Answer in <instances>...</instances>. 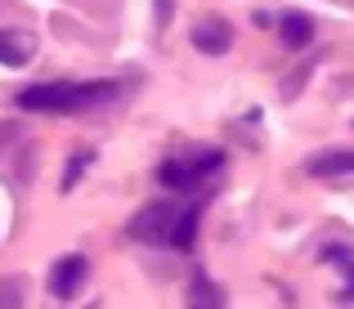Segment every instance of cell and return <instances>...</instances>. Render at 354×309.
<instances>
[{
    "mask_svg": "<svg viewBox=\"0 0 354 309\" xmlns=\"http://www.w3.org/2000/svg\"><path fill=\"white\" fill-rule=\"evenodd\" d=\"M193 50H202V54H229L234 50V27L225 23V18H202L198 27H193Z\"/></svg>",
    "mask_w": 354,
    "mask_h": 309,
    "instance_id": "obj_4",
    "label": "cell"
},
{
    "mask_svg": "<svg viewBox=\"0 0 354 309\" xmlns=\"http://www.w3.org/2000/svg\"><path fill=\"white\" fill-rule=\"evenodd\" d=\"M278 36H283L287 50H305V45L314 41V18H310V14H296V9H287V14L278 18Z\"/></svg>",
    "mask_w": 354,
    "mask_h": 309,
    "instance_id": "obj_8",
    "label": "cell"
},
{
    "mask_svg": "<svg viewBox=\"0 0 354 309\" xmlns=\"http://www.w3.org/2000/svg\"><path fill=\"white\" fill-rule=\"evenodd\" d=\"M86 274H90L86 256H63L59 265H54V274H50V296L54 301H72V296L81 292V283H86Z\"/></svg>",
    "mask_w": 354,
    "mask_h": 309,
    "instance_id": "obj_3",
    "label": "cell"
},
{
    "mask_svg": "<svg viewBox=\"0 0 354 309\" xmlns=\"http://www.w3.org/2000/svg\"><path fill=\"white\" fill-rule=\"evenodd\" d=\"M23 305V287L18 283H0V309H18Z\"/></svg>",
    "mask_w": 354,
    "mask_h": 309,
    "instance_id": "obj_11",
    "label": "cell"
},
{
    "mask_svg": "<svg viewBox=\"0 0 354 309\" xmlns=\"http://www.w3.org/2000/svg\"><path fill=\"white\" fill-rule=\"evenodd\" d=\"M36 59V36L23 32V27H5L0 32V63L5 68H27Z\"/></svg>",
    "mask_w": 354,
    "mask_h": 309,
    "instance_id": "obj_5",
    "label": "cell"
},
{
    "mask_svg": "<svg viewBox=\"0 0 354 309\" xmlns=\"http://www.w3.org/2000/svg\"><path fill=\"white\" fill-rule=\"evenodd\" d=\"M90 157H95V153H90V148H81V153H72L68 171H63V193H72V189H77V180H81V175H86Z\"/></svg>",
    "mask_w": 354,
    "mask_h": 309,
    "instance_id": "obj_10",
    "label": "cell"
},
{
    "mask_svg": "<svg viewBox=\"0 0 354 309\" xmlns=\"http://www.w3.org/2000/svg\"><path fill=\"white\" fill-rule=\"evenodd\" d=\"M198 220H202V202H153L130 220V238L189 251L198 242Z\"/></svg>",
    "mask_w": 354,
    "mask_h": 309,
    "instance_id": "obj_1",
    "label": "cell"
},
{
    "mask_svg": "<svg viewBox=\"0 0 354 309\" xmlns=\"http://www.w3.org/2000/svg\"><path fill=\"white\" fill-rule=\"evenodd\" d=\"M189 305L193 309H220V305H225V292L198 274V278H193V287H189Z\"/></svg>",
    "mask_w": 354,
    "mask_h": 309,
    "instance_id": "obj_9",
    "label": "cell"
},
{
    "mask_svg": "<svg viewBox=\"0 0 354 309\" xmlns=\"http://www.w3.org/2000/svg\"><path fill=\"white\" fill-rule=\"evenodd\" d=\"M305 171L319 175V180H341V175H354V148H332V153H319L305 162Z\"/></svg>",
    "mask_w": 354,
    "mask_h": 309,
    "instance_id": "obj_7",
    "label": "cell"
},
{
    "mask_svg": "<svg viewBox=\"0 0 354 309\" xmlns=\"http://www.w3.org/2000/svg\"><path fill=\"white\" fill-rule=\"evenodd\" d=\"M117 95L113 81H45V86H27L18 90V108L23 112H81L108 103Z\"/></svg>",
    "mask_w": 354,
    "mask_h": 309,
    "instance_id": "obj_2",
    "label": "cell"
},
{
    "mask_svg": "<svg viewBox=\"0 0 354 309\" xmlns=\"http://www.w3.org/2000/svg\"><path fill=\"white\" fill-rule=\"evenodd\" d=\"M157 184H162L166 193H198L202 175L193 171V162H189V157H171V162H162V166H157Z\"/></svg>",
    "mask_w": 354,
    "mask_h": 309,
    "instance_id": "obj_6",
    "label": "cell"
},
{
    "mask_svg": "<svg viewBox=\"0 0 354 309\" xmlns=\"http://www.w3.org/2000/svg\"><path fill=\"white\" fill-rule=\"evenodd\" d=\"M171 18V0H157V23H166Z\"/></svg>",
    "mask_w": 354,
    "mask_h": 309,
    "instance_id": "obj_12",
    "label": "cell"
}]
</instances>
